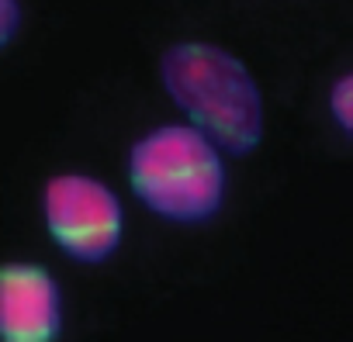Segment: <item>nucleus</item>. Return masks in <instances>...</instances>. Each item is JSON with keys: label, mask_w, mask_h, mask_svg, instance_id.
Masks as SVG:
<instances>
[{"label": "nucleus", "mask_w": 353, "mask_h": 342, "mask_svg": "<svg viewBox=\"0 0 353 342\" xmlns=\"http://www.w3.org/2000/svg\"><path fill=\"white\" fill-rule=\"evenodd\" d=\"M128 184L152 215L201 225L219 215L225 197L222 152L194 125H159L132 145Z\"/></svg>", "instance_id": "obj_2"}, {"label": "nucleus", "mask_w": 353, "mask_h": 342, "mask_svg": "<svg viewBox=\"0 0 353 342\" xmlns=\"http://www.w3.org/2000/svg\"><path fill=\"white\" fill-rule=\"evenodd\" d=\"M63 328V297L49 270L35 263L0 266V339L52 342Z\"/></svg>", "instance_id": "obj_4"}, {"label": "nucleus", "mask_w": 353, "mask_h": 342, "mask_svg": "<svg viewBox=\"0 0 353 342\" xmlns=\"http://www.w3.org/2000/svg\"><path fill=\"white\" fill-rule=\"evenodd\" d=\"M329 107H332L336 125L350 135V131H353V76H350V73H343V76L336 80V87H332V94H329Z\"/></svg>", "instance_id": "obj_5"}, {"label": "nucleus", "mask_w": 353, "mask_h": 342, "mask_svg": "<svg viewBox=\"0 0 353 342\" xmlns=\"http://www.w3.org/2000/svg\"><path fill=\"white\" fill-rule=\"evenodd\" d=\"M159 80L191 125L219 152L246 156L263 135V97L250 70L208 42H181L163 52Z\"/></svg>", "instance_id": "obj_1"}, {"label": "nucleus", "mask_w": 353, "mask_h": 342, "mask_svg": "<svg viewBox=\"0 0 353 342\" xmlns=\"http://www.w3.org/2000/svg\"><path fill=\"white\" fill-rule=\"evenodd\" d=\"M21 28V0H0V49Z\"/></svg>", "instance_id": "obj_6"}, {"label": "nucleus", "mask_w": 353, "mask_h": 342, "mask_svg": "<svg viewBox=\"0 0 353 342\" xmlns=\"http://www.w3.org/2000/svg\"><path fill=\"white\" fill-rule=\"evenodd\" d=\"M42 218L56 246L77 263H104L121 242V201L87 173H59L42 191Z\"/></svg>", "instance_id": "obj_3"}]
</instances>
